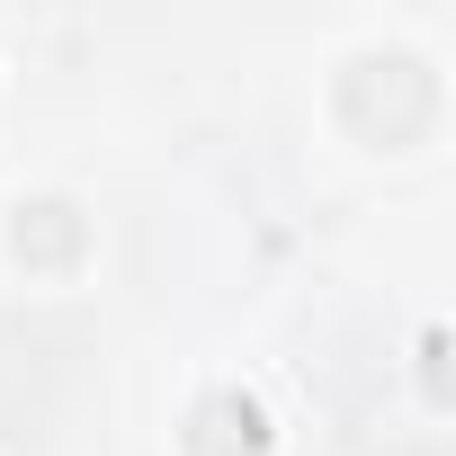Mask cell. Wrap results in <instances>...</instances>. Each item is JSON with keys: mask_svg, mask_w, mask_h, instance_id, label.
Listing matches in <instances>:
<instances>
[{"mask_svg": "<svg viewBox=\"0 0 456 456\" xmlns=\"http://www.w3.org/2000/svg\"><path fill=\"white\" fill-rule=\"evenodd\" d=\"M438 358H447V331H420V385L429 394H447V367Z\"/></svg>", "mask_w": 456, "mask_h": 456, "instance_id": "obj_4", "label": "cell"}, {"mask_svg": "<svg viewBox=\"0 0 456 456\" xmlns=\"http://www.w3.org/2000/svg\"><path fill=\"white\" fill-rule=\"evenodd\" d=\"M438 117V72L403 45H376L340 72V126L367 143H420Z\"/></svg>", "mask_w": 456, "mask_h": 456, "instance_id": "obj_1", "label": "cell"}, {"mask_svg": "<svg viewBox=\"0 0 456 456\" xmlns=\"http://www.w3.org/2000/svg\"><path fill=\"white\" fill-rule=\"evenodd\" d=\"M278 429H269V403L242 394V385H215L197 411H188V456H269Z\"/></svg>", "mask_w": 456, "mask_h": 456, "instance_id": "obj_2", "label": "cell"}, {"mask_svg": "<svg viewBox=\"0 0 456 456\" xmlns=\"http://www.w3.org/2000/svg\"><path fill=\"white\" fill-rule=\"evenodd\" d=\"M10 251H19L28 269H72V260L90 251V215H81L72 197H28L19 224H10Z\"/></svg>", "mask_w": 456, "mask_h": 456, "instance_id": "obj_3", "label": "cell"}]
</instances>
